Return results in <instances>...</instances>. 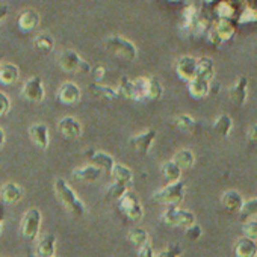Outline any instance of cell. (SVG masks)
<instances>
[{"instance_id":"1","label":"cell","mask_w":257,"mask_h":257,"mask_svg":"<svg viewBox=\"0 0 257 257\" xmlns=\"http://www.w3.org/2000/svg\"><path fill=\"white\" fill-rule=\"evenodd\" d=\"M55 192L59 198V201L62 203V206L76 218H82L86 213V207L85 204L80 201V198L77 197V194L73 191V188L68 185V182L65 179H56L55 180Z\"/></svg>"},{"instance_id":"36","label":"cell","mask_w":257,"mask_h":257,"mask_svg":"<svg viewBox=\"0 0 257 257\" xmlns=\"http://www.w3.org/2000/svg\"><path fill=\"white\" fill-rule=\"evenodd\" d=\"M128 191V186L127 185H124V183H119V182H115L113 180V183L106 189V197L109 198V200H115V201H118L125 192Z\"/></svg>"},{"instance_id":"29","label":"cell","mask_w":257,"mask_h":257,"mask_svg":"<svg viewBox=\"0 0 257 257\" xmlns=\"http://www.w3.org/2000/svg\"><path fill=\"white\" fill-rule=\"evenodd\" d=\"M174 125L179 128L182 132H186V134H195L197 132V121L188 115V113H180L177 115L174 119H173Z\"/></svg>"},{"instance_id":"30","label":"cell","mask_w":257,"mask_h":257,"mask_svg":"<svg viewBox=\"0 0 257 257\" xmlns=\"http://www.w3.org/2000/svg\"><path fill=\"white\" fill-rule=\"evenodd\" d=\"M173 161L179 165V168L183 171V170H189L194 167L195 164V155L192 153V150L189 149H183L180 152H177L173 158Z\"/></svg>"},{"instance_id":"2","label":"cell","mask_w":257,"mask_h":257,"mask_svg":"<svg viewBox=\"0 0 257 257\" xmlns=\"http://www.w3.org/2000/svg\"><path fill=\"white\" fill-rule=\"evenodd\" d=\"M104 47L107 52L115 55L116 58L127 61V62H134L138 58V49L137 46L124 37L119 35H110L104 41Z\"/></svg>"},{"instance_id":"54","label":"cell","mask_w":257,"mask_h":257,"mask_svg":"<svg viewBox=\"0 0 257 257\" xmlns=\"http://www.w3.org/2000/svg\"><path fill=\"white\" fill-rule=\"evenodd\" d=\"M0 59H2V55H0Z\"/></svg>"},{"instance_id":"5","label":"cell","mask_w":257,"mask_h":257,"mask_svg":"<svg viewBox=\"0 0 257 257\" xmlns=\"http://www.w3.org/2000/svg\"><path fill=\"white\" fill-rule=\"evenodd\" d=\"M58 65L67 73H91V65L74 50H64L58 55Z\"/></svg>"},{"instance_id":"14","label":"cell","mask_w":257,"mask_h":257,"mask_svg":"<svg viewBox=\"0 0 257 257\" xmlns=\"http://www.w3.org/2000/svg\"><path fill=\"white\" fill-rule=\"evenodd\" d=\"M228 97L233 104L236 106H243L248 100V79L245 76L239 77V80L230 86L228 89Z\"/></svg>"},{"instance_id":"51","label":"cell","mask_w":257,"mask_h":257,"mask_svg":"<svg viewBox=\"0 0 257 257\" xmlns=\"http://www.w3.org/2000/svg\"><path fill=\"white\" fill-rule=\"evenodd\" d=\"M5 143H7V134H5L4 128L0 127V149L5 146Z\"/></svg>"},{"instance_id":"16","label":"cell","mask_w":257,"mask_h":257,"mask_svg":"<svg viewBox=\"0 0 257 257\" xmlns=\"http://www.w3.org/2000/svg\"><path fill=\"white\" fill-rule=\"evenodd\" d=\"M101 170L92 164L89 165H83V167H77L71 171V176L74 180L77 182H82V183H92V182H97L100 177H101Z\"/></svg>"},{"instance_id":"13","label":"cell","mask_w":257,"mask_h":257,"mask_svg":"<svg viewBox=\"0 0 257 257\" xmlns=\"http://www.w3.org/2000/svg\"><path fill=\"white\" fill-rule=\"evenodd\" d=\"M29 137L34 146H37L41 150H47L50 144V132L49 125L44 122H35L29 127Z\"/></svg>"},{"instance_id":"40","label":"cell","mask_w":257,"mask_h":257,"mask_svg":"<svg viewBox=\"0 0 257 257\" xmlns=\"http://www.w3.org/2000/svg\"><path fill=\"white\" fill-rule=\"evenodd\" d=\"M242 231H243V234H245L246 237L257 240V221H255V219H252V221H249V219L245 221L243 225H242Z\"/></svg>"},{"instance_id":"43","label":"cell","mask_w":257,"mask_h":257,"mask_svg":"<svg viewBox=\"0 0 257 257\" xmlns=\"http://www.w3.org/2000/svg\"><path fill=\"white\" fill-rule=\"evenodd\" d=\"M10 110H11V100H10L8 94L0 91V118L8 115Z\"/></svg>"},{"instance_id":"23","label":"cell","mask_w":257,"mask_h":257,"mask_svg":"<svg viewBox=\"0 0 257 257\" xmlns=\"http://www.w3.org/2000/svg\"><path fill=\"white\" fill-rule=\"evenodd\" d=\"M188 89H189V94L194 97V98H204L209 95L210 92V80L207 79H203V77H198L195 76L191 82H188Z\"/></svg>"},{"instance_id":"50","label":"cell","mask_w":257,"mask_h":257,"mask_svg":"<svg viewBox=\"0 0 257 257\" xmlns=\"http://www.w3.org/2000/svg\"><path fill=\"white\" fill-rule=\"evenodd\" d=\"M10 14V7L8 5H0V23H2Z\"/></svg>"},{"instance_id":"46","label":"cell","mask_w":257,"mask_h":257,"mask_svg":"<svg viewBox=\"0 0 257 257\" xmlns=\"http://www.w3.org/2000/svg\"><path fill=\"white\" fill-rule=\"evenodd\" d=\"M104 73H106V68L103 65H97L95 68H91V76L94 82H100L104 77Z\"/></svg>"},{"instance_id":"49","label":"cell","mask_w":257,"mask_h":257,"mask_svg":"<svg viewBox=\"0 0 257 257\" xmlns=\"http://www.w3.org/2000/svg\"><path fill=\"white\" fill-rule=\"evenodd\" d=\"M5 218H7V209H5V204H4V203H0V233H2V227H4Z\"/></svg>"},{"instance_id":"26","label":"cell","mask_w":257,"mask_h":257,"mask_svg":"<svg viewBox=\"0 0 257 257\" xmlns=\"http://www.w3.org/2000/svg\"><path fill=\"white\" fill-rule=\"evenodd\" d=\"M213 31L218 34V37L221 38V41H228L233 38L234 32H236V28L234 25L228 20V19H219L213 23Z\"/></svg>"},{"instance_id":"31","label":"cell","mask_w":257,"mask_h":257,"mask_svg":"<svg viewBox=\"0 0 257 257\" xmlns=\"http://www.w3.org/2000/svg\"><path fill=\"white\" fill-rule=\"evenodd\" d=\"M213 74H215V64H213V61L210 58H207V56L200 58L198 59V65H197V76L203 77V79H207V80H212Z\"/></svg>"},{"instance_id":"32","label":"cell","mask_w":257,"mask_h":257,"mask_svg":"<svg viewBox=\"0 0 257 257\" xmlns=\"http://www.w3.org/2000/svg\"><path fill=\"white\" fill-rule=\"evenodd\" d=\"M161 173H162V176L165 177V180L168 183H174V182L180 180V177H182V170L179 168V165L174 161L165 162L161 167Z\"/></svg>"},{"instance_id":"17","label":"cell","mask_w":257,"mask_h":257,"mask_svg":"<svg viewBox=\"0 0 257 257\" xmlns=\"http://www.w3.org/2000/svg\"><path fill=\"white\" fill-rule=\"evenodd\" d=\"M0 198L4 204H17L23 198V188L16 182H8L0 188Z\"/></svg>"},{"instance_id":"38","label":"cell","mask_w":257,"mask_h":257,"mask_svg":"<svg viewBox=\"0 0 257 257\" xmlns=\"http://www.w3.org/2000/svg\"><path fill=\"white\" fill-rule=\"evenodd\" d=\"M183 25L188 29H191V28H194L197 25V13H195L194 7H189V8L185 10V13H183Z\"/></svg>"},{"instance_id":"53","label":"cell","mask_w":257,"mask_h":257,"mask_svg":"<svg viewBox=\"0 0 257 257\" xmlns=\"http://www.w3.org/2000/svg\"><path fill=\"white\" fill-rule=\"evenodd\" d=\"M206 2H212V0H206Z\"/></svg>"},{"instance_id":"28","label":"cell","mask_w":257,"mask_h":257,"mask_svg":"<svg viewBox=\"0 0 257 257\" xmlns=\"http://www.w3.org/2000/svg\"><path fill=\"white\" fill-rule=\"evenodd\" d=\"M110 176L113 177L115 182L124 183L127 186H131L132 182H134V173H132V170L128 168V167H125V165H122V164H116L115 162V165H113V168L110 171Z\"/></svg>"},{"instance_id":"8","label":"cell","mask_w":257,"mask_h":257,"mask_svg":"<svg viewBox=\"0 0 257 257\" xmlns=\"http://www.w3.org/2000/svg\"><path fill=\"white\" fill-rule=\"evenodd\" d=\"M22 97L32 104L41 103L46 98V89H44L43 79L40 76L29 77L22 88Z\"/></svg>"},{"instance_id":"3","label":"cell","mask_w":257,"mask_h":257,"mask_svg":"<svg viewBox=\"0 0 257 257\" xmlns=\"http://www.w3.org/2000/svg\"><path fill=\"white\" fill-rule=\"evenodd\" d=\"M185 191H186V182L177 180L156 191L153 194V200L167 206H179L185 198Z\"/></svg>"},{"instance_id":"11","label":"cell","mask_w":257,"mask_h":257,"mask_svg":"<svg viewBox=\"0 0 257 257\" xmlns=\"http://www.w3.org/2000/svg\"><path fill=\"white\" fill-rule=\"evenodd\" d=\"M82 97V89L79 88L77 83L74 82H64L58 91H56V98L65 106H73L76 104Z\"/></svg>"},{"instance_id":"52","label":"cell","mask_w":257,"mask_h":257,"mask_svg":"<svg viewBox=\"0 0 257 257\" xmlns=\"http://www.w3.org/2000/svg\"><path fill=\"white\" fill-rule=\"evenodd\" d=\"M171 2H179V0H171Z\"/></svg>"},{"instance_id":"20","label":"cell","mask_w":257,"mask_h":257,"mask_svg":"<svg viewBox=\"0 0 257 257\" xmlns=\"http://www.w3.org/2000/svg\"><path fill=\"white\" fill-rule=\"evenodd\" d=\"M56 252V236L55 234H46L43 236L35 248L37 257H55Z\"/></svg>"},{"instance_id":"18","label":"cell","mask_w":257,"mask_h":257,"mask_svg":"<svg viewBox=\"0 0 257 257\" xmlns=\"http://www.w3.org/2000/svg\"><path fill=\"white\" fill-rule=\"evenodd\" d=\"M243 203H245L243 197L240 195V192H237L234 189L225 191L221 195V206L228 213H239L240 209H242V206H243Z\"/></svg>"},{"instance_id":"7","label":"cell","mask_w":257,"mask_h":257,"mask_svg":"<svg viewBox=\"0 0 257 257\" xmlns=\"http://www.w3.org/2000/svg\"><path fill=\"white\" fill-rule=\"evenodd\" d=\"M41 222H43V215L41 210L37 207L29 209L25 216L22 218V225H20V231L25 240L32 242L37 239L40 230H41Z\"/></svg>"},{"instance_id":"21","label":"cell","mask_w":257,"mask_h":257,"mask_svg":"<svg viewBox=\"0 0 257 257\" xmlns=\"http://www.w3.org/2000/svg\"><path fill=\"white\" fill-rule=\"evenodd\" d=\"M236 257H257V242L246 236L240 237L234 243Z\"/></svg>"},{"instance_id":"9","label":"cell","mask_w":257,"mask_h":257,"mask_svg":"<svg viewBox=\"0 0 257 257\" xmlns=\"http://www.w3.org/2000/svg\"><path fill=\"white\" fill-rule=\"evenodd\" d=\"M58 131L59 134L70 141L79 140L83 134V127L80 124V121L74 116H64L59 122H58Z\"/></svg>"},{"instance_id":"34","label":"cell","mask_w":257,"mask_h":257,"mask_svg":"<svg viewBox=\"0 0 257 257\" xmlns=\"http://www.w3.org/2000/svg\"><path fill=\"white\" fill-rule=\"evenodd\" d=\"M128 239H131V242H132L138 249H140L141 246L150 243V236H149V233H147L144 228H141V227H135V228H132L131 231H128Z\"/></svg>"},{"instance_id":"45","label":"cell","mask_w":257,"mask_h":257,"mask_svg":"<svg viewBox=\"0 0 257 257\" xmlns=\"http://www.w3.org/2000/svg\"><path fill=\"white\" fill-rule=\"evenodd\" d=\"M203 234V228L198 224H192L191 227L186 228V236L189 240H198Z\"/></svg>"},{"instance_id":"39","label":"cell","mask_w":257,"mask_h":257,"mask_svg":"<svg viewBox=\"0 0 257 257\" xmlns=\"http://www.w3.org/2000/svg\"><path fill=\"white\" fill-rule=\"evenodd\" d=\"M134 80H135V85H137V91H138L140 101L147 100V83H149V77H137Z\"/></svg>"},{"instance_id":"47","label":"cell","mask_w":257,"mask_h":257,"mask_svg":"<svg viewBox=\"0 0 257 257\" xmlns=\"http://www.w3.org/2000/svg\"><path fill=\"white\" fill-rule=\"evenodd\" d=\"M138 255H140V257H155V252H153L152 245L147 243V245L141 246V248L138 249Z\"/></svg>"},{"instance_id":"37","label":"cell","mask_w":257,"mask_h":257,"mask_svg":"<svg viewBox=\"0 0 257 257\" xmlns=\"http://www.w3.org/2000/svg\"><path fill=\"white\" fill-rule=\"evenodd\" d=\"M239 213H240V221H242V222L248 221L251 216H255V215H257V197H255V198H251V200H248V201H245Z\"/></svg>"},{"instance_id":"48","label":"cell","mask_w":257,"mask_h":257,"mask_svg":"<svg viewBox=\"0 0 257 257\" xmlns=\"http://www.w3.org/2000/svg\"><path fill=\"white\" fill-rule=\"evenodd\" d=\"M246 137H248V140H249L252 144H257V124H252V125L248 128Z\"/></svg>"},{"instance_id":"35","label":"cell","mask_w":257,"mask_h":257,"mask_svg":"<svg viewBox=\"0 0 257 257\" xmlns=\"http://www.w3.org/2000/svg\"><path fill=\"white\" fill-rule=\"evenodd\" d=\"M162 94H164V86L161 80L155 76H150L147 83V100H159Z\"/></svg>"},{"instance_id":"12","label":"cell","mask_w":257,"mask_h":257,"mask_svg":"<svg viewBox=\"0 0 257 257\" xmlns=\"http://www.w3.org/2000/svg\"><path fill=\"white\" fill-rule=\"evenodd\" d=\"M197 65H198L197 58L189 56V55L180 56L176 62V73L182 80L191 82L197 76Z\"/></svg>"},{"instance_id":"6","label":"cell","mask_w":257,"mask_h":257,"mask_svg":"<svg viewBox=\"0 0 257 257\" xmlns=\"http://www.w3.org/2000/svg\"><path fill=\"white\" fill-rule=\"evenodd\" d=\"M161 219L171 227H191L192 224H195V215L191 210L182 209L179 206H168L164 213L161 215Z\"/></svg>"},{"instance_id":"41","label":"cell","mask_w":257,"mask_h":257,"mask_svg":"<svg viewBox=\"0 0 257 257\" xmlns=\"http://www.w3.org/2000/svg\"><path fill=\"white\" fill-rule=\"evenodd\" d=\"M216 13L219 16V19H230L234 14V8H233V5L230 2H227V0H225V2H221L218 5Z\"/></svg>"},{"instance_id":"22","label":"cell","mask_w":257,"mask_h":257,"mask_svg":"<svg viewBox=\"0 0 257 257\" xmlns=\"http://www.w3.org/2000/svg\"><path fill=\"white\" fill-rule=\"evenodd\" d=\"M20 79V68L13 62H0V83L13 85Z\"/></svg>"},{"instance_id":"44","label":"cell","mask_w":257,"mask_h":257,"mask_svg":"<svg viewBox=\"0 0 257 257\" xmlns=\"http://www.w3.org/2000/svg\"><path fill=\"white\" fill-rule=\"evenodd\" d=\"M252 22H257V11L252 8H246L239 17V23L243 25V23H252Z\"/></svg>"},{"instance_id":"24","label":"cell","mask_w":257,"mask_h":257,"mask_svg":"<svg viewBox=\"0 0 257 257\" xmlns=\"http://www.w3.org/2000/svg\"><path fill=\"white\" fill-rule=\"evenodd\" d=\"M118 92L121 97H125L128 100H135V101H140V97H138V91H137V85H135V80L131 79L128 76H122L121 80H119V85H118Z\"/></svg>"},{"instance_id":"33","label":"cell","mask_w":257,"mask_h":257,"mask_svg":"<svg viewBox=\"0 0 257 257\" xmlns=\"http://www.w3.org/2000/svg\"><path fill=\"white\" fill-rule=\"evenodd\" d=\"M34 47L43 53H50L55 47V38L50 34H38L34 40Z\"/></svg>"},{"instance_id":"19","label":"cell","mask_w":257,"mask_h":257,"mask_svg":"<svg viewBox=\"0 0 257 257\" xmlns=\"http://www.w3.org/2000/svg\"><path fill=\"white\" fill-rule=\"evenodd\" d=\"M40 20L41 17L35 10H25L17 19V26L23 34H29L40 25Z\"/></svg>"},{"instance_id":"42","label":"cell","mask_w":257,"mask_h":257,"mask_svg":"<svg viewBox=\"0 0 257 257\" xmlns=\"http://www.w3.org/2000/svg\"><path fill=\"white\" fill-rule=\"evenodd\" d=\"M182 252H183L182 246H180L179 243H173V245L167 246L165 249H162V251L158 254V257H180Z\"/></svg>"},{"instance_id":"25","label":"cell","mask_w":257,"mask_h":257,"mask_svg":"<svg viewBox=\"0 0 257 257\" xmlns=\"http://www.w3.org/2000/svg\"><path fill=\"white\" fill-rule=\"evenodd\" d=\"M212 128H213V132H215L219 138H227V137L231 134V128H233V119H231V116L227 115V113L219 115V116L215 119Z\"/></svg>"},{"instance_id":"27","label":"cell","mask_w":257,"mask_h":257,"mask_svg":"<svg viewBox=\"0 0 257 257\" xmlns=\"http://www.w3.org/2000/svg\"><path fill=\"white\" fill-rule=\"evenodd\" d=\"M89 91L94 94V95H97V97H100V98H106V100H109V101H115V100H118L121 95H119V92H118V89H115V88H112V86H109V85H101L100 82H94L91 86H89Z\"/></svg>"},{"instance_id":"15","label":"cell","mask_w":257,"mask_h":257,"mask_svg":"<svg viewBox=\"0 0 257 257\" xmlns=\"http://www.w3.org/2000/svg\"><path fill=\"white\" fill-rule=\"evenodd\" d=\"M85 156L88 158V161H89L92 165L98 167L101 171H104V173H107V174H110V171H112V168H113V165H115L113 158H112L110 155L104 153V152H100V150H88V152L85 153Z\"/></svg>"},{"instance_id":"4","label":"cell","mask_w":257,"mask_h":257,"mask_svg":"<svg viewBox=\"0 0 257 257\" xmlns=\"http://www.w3.org/2000/svg\"><path fill=\"white\" fill-rule=\"evenodd\" d=\"M118 209H119L121 215L125 219L132 221V222H138L144 216V209H143V206H141L137 194L132 192V191H127L118 200Z\"/></svg>"},{"instance_id":"10","label":"cell","mask_w":257,"mask_h":257,"mask_svg":"<svg viewBox=\"0 0 257 257\" xmlns=\"http://www.w3.org/2000/svg\"><path fill=\"white\" fill-rule=\"evenodd\" d=\"M156 137H158V132L155 128H149V131H146L143 134L132 137L128 140V146H131L135 152H138L140 155H147L150 152V149L153 147Z\"/></svg>"}]
</instances>
